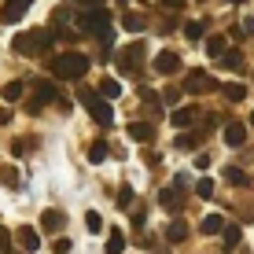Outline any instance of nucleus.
Returning a JSON list of instances; mask_svg holds the SVG:
<instances>
[{"instance_id":"obj_1","label":"nucleus","mask_w":254,"mask_h":254,"mask_svg":"<svg viewBox=\"0 0 254 254\" xmlns=\"http://www.w3.org/2000/svg\"><path fill=\"white\" fill-rule=\"evenodd\" d=\"M56 33L52 30H26V33H15L11 37V52L15 56H41V52L52 48Z\"/></svg>"},{"instance_id":"obj_2","label":"nucleus","mask_w":254,"mask_h":254,"mask_svg":"<svg viewBox=\"0 0 254 254\" xmlns=\"http://www.w3.org/2000/svg\"><path fill=\"white\" fill-rule=\"evenodd\" d=\"M85 70H89V59H85L81 52H59V56L52 59V74H56L59 81H81Z\"/></svg>"},{"instance_id":"obj_3","label":"nucleus","mask_w":254,"mask_h":254,"mask_svg":"<svg viewBox=\"0 0 254 254\" xmlns=\"http://www.w3.org/2000/svg\"><path fill=\"white\" fill-rule=\"evenodd\" d=\"M77 26H81V33H92V37H100V41H115V30H111V15L103 11V7H89V11H81Z\"/></svg>"},{"instance_id":"obj_4","label":"nucleus","mask_w":254,"mask_h":254,"mask_svg":"<svg viewBox=\"0 0 254 254\" xmlns=\"http://www.w3.org/2000/svg\"><path fill=\"white\" fill-rule=\"evenodd\" d=\"M77 100L89 107V115L100 122V126H111V122H115V111H111V103L103 100V96H96L92 89H77Z\"/></svg>"},{"instance_id":"obj_5","label":"nucleus","mask_w":254,"mask_h":254,"mask_svg":"<svg viewBox=\"0 0 254 254\" xmlns=\"http://www.w3.org/2000/svg\"><path fill=\"white\" fill-rule=\"evenodd\" d=\"M140 66H144V45L133 41V45H126L118 52V70H122V74H136Z\"/></svg>"},{"instance_id":"obj_6","label":"nucleus","mask_w":254,"mask_h":254,"mask_svg":"<svg viewBox=\"0 0 254 254\" xmlns=\"http://www.w3.org/2000/svg\"><path fill=\"white\" fill-rule=\"evenodd\" d=\"M56 96L59 92H56V85H52V81H37V85H33V96L26 100V115H41V107L52 103Z\"/></svg>"},{"instance_id":"obj_7","label":"nucleus","mask_w":254,"mask_h":254,"mask_svg":"<svg viewBox=\"0 0 254 254\" xmlns=\"http://www.w3.org/2000/svg\"><path fill=\"white\" fill-rule=\"evenodd\" d=\"M217 81L206 74V70H188V81H185V92H214Z\"/></svg>"},{"instance_id":"obj_8","label":"nucleus","mask_w":254,"mask_h":254,"mask_svg":"<svg viewBox=\"0 0 254 254\" xmlns=\"http://www.w3.org/2000/svg\"><path fill=\"white\" fill-rule=\"evenodd\" d=\"M33 0H4V7H0V22H22V15L30 11Z\"/></svg>"},{"instance_id":"obj_9","label":"nucleus","mask_w":254,"mask_h":254,"mask_svg":"<svg viewBox=\"0 0 254 254\" xmlns=\"http://www.w3.org/2000/svg\"><path fill=\"white\" fill-rule=\"evenodd\" d=\"M221 136H225V144L229 147H243V140H247V126L243 122H225V129H221Z\"/></svg>"},{"instance_id":"obj_10","label":"nucleus","mask_w":254,"mask_h":254,"mask_svg":"<svg viewBox=\"0 0 254 254\" xmlns=\"http://www.w3.org/2000/svg\"><path fill=\"white\" fill-rule=\"evenodd\" d=\"M155 70H159L162 77L177 74V70H181V56H177V52H159V56H155Z\"/></svg>"},{"instance_id":"obj_11","label":"nucleus","mask_w":254,"mask_h":254,"mask_svg":"<svg viewBox=\"0 0 254 254\" xmlns=\"http://www.w3.org/2000/svg\"><path fill=\"white\" fill-rule=\"evenodd\" d=\"M63 225H66V214H63V210H45V214H41V229L52 232V236L63 229Z\"/></svg>"},{"instance_id":"obj_12","label":"nucleus","mask_w":254,"mask_h":254,"mask_svg":"<svg viewBox=\"0 0 254 254\" xmlns=\"http://www.w3.org/2000/svg\"><path fill=\"white\" fill-rule=\"evenodd\" d=\"M181 203H185V199L177 195V188H162V191H159V206L166 210V214H177Z\"/></svg>"},{"instance_id":"obj_13","label":"nucleus","mask_w":254,"mask_h":254,"mask_svg":"<svg viewBox=\"0 0 254 254\" xmlns=\"http://www.w3.org/2000/svg\"><path fill=\"white\" fill-rule=\"evenodd\" d=\"M15 240H19V247H22L26 254H33V251H37V247H41V236H37V232H33V229H30V225H22V229H19V236H15Z\"/></svg>"},{"instance_id":"obj_14","label":"nucleus","mask_w":254,"mask_h":254,"mask_svg":"<svg viewBox=\"0 0 254 254\" xmlns=\"http://www.w3.org/2000/svg\"><path fill=\"white\" fill-rule=\"evenodd\" d=\"M151 136H155V126H147V122H133V126H129V140H140V144H147Z\"/></svg>"},{"instance_id":"obj_15","label":"nucleus","mask_w":254,"mask_h":254,"mask_svg":"<svg viewBox=\"0 0 254 254\" xmlns=\"http://www.w3.org/2000/svg\"><path fill=\"white\" fill-rule=\"evenodd\" d=\"M191 122H195V107H181L170 115V126H177V129H188Z\"/></svg>"},{"instance_id":"obj_16","label":"nucleus","mask_w":254,"mask_h":254,"mask_svg":"<svg viewBox=\"0 0 254 254\" xmlns=\"http://www.w3.org/2000/svg\"><path fill=\"white\" fill-rule=\"evenodd\" d=\"M0 96H4L7 103H15V100H22L26 96V81H7L4 89H0Z\"/></svg>"},{"instance_id":"obj_17","label":"nucleus","mask_w":254,"mask_h":254,"mask_svg":"<svg viewBox=\"0 0 254 254\" xmlns=\"http://www.w3.org/2000/svg\"><path fill=\"white\" fill-rule=\"evenodd\" d=\"M166 240H170V243H185V240H188V225H185V221H170Z\"/></svg>"},{"instance_id":"obj_18","label":"nucleus","mask_w":254,"mask_h":254,"mask_svg":"<svg viewBox=\"0 0 254 254\" xmlns=\"http://www.w3.org/2000/svg\"><path fill=\"white\" fill-rule=\"evenodd\" d=\"M221 229H225V221H221V217H217V214L203 217V225H199V232H203V236H217Z\"/></svg>"},{"instance_id":"obj_19","label":"nucleus","mask_w":254,"mask_h":254,"mask_svg":"<svg viewBox=\"0 0 254 254\" xmlns=\"http://www.w3.org/2000/svg\"><path fill=\"white\" fill-rule=\"evenodd\" d=\"M122 251H126V236L118 229H111V240H107V247H103V254H122Z\"/></svg>"},{"instance_id":"obj_20","label":"nucleus","mask_w":254,"mask_h":254,"mask_svg":"<svg viewBox=\"0 0 254 254\" xmlns=\"http://www.w3.org/2000/svg\"><path fill=\"white\" fill-rule=\"evenodd\" d=\"M225 181H229V185H240V188H247V185H251V177L240 170V166H229V170H225Z\"/></svg>"},{"instance_id":"obj_21","label":"nucleus","mask_w":254,"mask_h":254,"mask_svg":"<svg viewBox=\"0 0 254 254\" xmlns=\"http://www.w3.org/2000/svg\"><path fill=\"white\" fill-rule=\"evenodd\" d=\"M107 151H111V147H107V140H96V144L89 147V162H92V166H100L103 159H107Z\"/></svg>"},{"instance_id":"obj_22","label":"nucleus","mask_w":254,"mask_h":254,"mask_svg":"<svg viewBox=\"0 0 254 254\" xmlns=\"http://www.w3.org/2000/svg\"><path fill=\"white\" fill-rule=\"evenodd\" d=\"M0 185H7V188H19V173H15V166H0Z\"/></svg>"},{"instance_id":"obj_23","label":"nucleus","mask_w":254,"mask_h":254,"mask_svg":"<svg viewBox=\"0 0 254 254\" xmlns=\"http://www.w3.org/2000/svg\"><path fill=\"white\" fill-rule=\"evenodd\" d=\"M122 26H126V30H129V33H140V30H144V15H136V11H129V15H126V19H122Z\"/></svg>"},{"instance_id":"obj_24","label":"nucleus","mask_w":254,"mask_h":254,"mask_svg":"<svg viewBox=\"0 0 254 254\" xmlns=\"http://www.w3.org/2000/svg\"><path fill=\"white\" fill-rule=\"evenodd\" d=\"M100 96H107V100H118V96H122V85L107 77V81H100Z\"/></svg>"},{"instance_id":"obj_25","label":"nucleus","mask_w":254,"mask_h":254,"mask_svg":"<svg viewBox=\"0 0 254 254\" xmlns=\"http://www.w3.org/2000/svg\"><path fill=\"white\" fill-rule=\"evenodd\" d=\"M199 140H203L199 133H181L177 136V147H181V151H191V147H199Z\"/></svg>"},{"instance_id":"obj_26","label":"nucleus","mask_w":254,"mask_h":254,"mask_svg":"<svg viewBox=\"0 0 254 254\" xmlns=\"http://www.w3.org/2000/svg\"><path fill=\"white\" fill-rule=\"evenodd\" d=\"M221 240H225V247H240V240H243V232L240 229H236V225H229V229H225V236H221Z\"/></svg>"},{"instance_id":"obj_27","label":"nucleus","mask_w":254,"mask_h":254,"mask_svg":"<svg viewBox=\"0 0 254 254\" xmlns=\"http://www.w3.org/2000/svg\"><path fill=\"white\" fill-rule=\"evenodd\" d=\"M185 37H188V41L206 37V22H188V26H185Z\"/></svg>"},{"instance_id":"obj_28","label":"nucleus","mask_w":254,"mask_h":254,"mask_svg":"<svg viewBox=\"0 0 254 254\" xmlns=\"http://www.w3.org/2000/svg\"><path fill=\"white\" fill-rule=\"evenodd\" d=\"M221 92H225V100H232V103H240L243 96H247V89H243V85H225Z\"/></svg>"},{"instance_id":"obj_29","label":"nucleus","mask_w":254,"mask_h":254,"mask_svg":"<svg viewBox=\"0 0 254 254\" xmlns=\"http://www.w3.org/2000/svg\"><path fill=\"white\" fill-rule=\"evenodd\" d=\"M118 206H122V210L133 206V188H129V185H122V188H118Z\"/></svg>"},{"instance_id":"obj_30","label":"nucleus","mask_w":254,"mask_h":254,"mask_svg":"<svg viewBox=\"0 0 254 254\" xmlns=\"http://www.w3.org/2000/svg\"><path fill=\"white\" fill-rule=\"evenodd\" d=\"M195 195H199V199H210V195H214V181H206V177L195 181Z\"/></svg>"},{"instance_id":"obj_31","label":"nucleus","mask_w":254,"mask_h":254,"mask_svg":"<svg viewBox=\"0 0 254 254\" xmlns=\"http://www.w3.org/2000/svg\"><path fill=\"white\" fill-rule=\"evenodd\" d=\"M217 59H221V66H229V70H240V66H243V56H240V52H232V56H217Z\"/></svg>"},{"instance_id":"obj_32","label":"nucleus","mask_w":254,"mask_h":254,"mask_svg":"<svg viewBox=\"0 0 254 254\" xmlns=\"http://www.w3.org/2000/svg\"><path fill=\"white\" fill-rule=\"evenodd\" d=\"M206 52H210V56H221V52H225V37H217V33H214V37L206 41Z\"/></svg>"},{"instance_id":"obj_33","label":"nucleus","mask_w":254,"mask_h":254,"mask_svg":"<svg viewBox=\"0 0 254 254\" xmlns=\"http://www.w3.org/2000/svg\"><path fill=\"white\" fill-rule=\"evenodd\" d=\"M85 225H89V232H100L103 229V217L96 214V210H89V214H85Z\"/></svg>"},{"instance_id":"obj_34","label":"nucleus","mask_w":254,"mask_h":254,"mask_svg":"<svg viewBox=\"0 0 254 254\" xmlns=\"http://www.w3.org/2000/svg\"><path fill=\"white\" fill-rule=\"evenodd\" d=\"M30 147H33V136H19V140L11 144V151H15V155H26Z\"/></svg>"},{"instance_id":"obj_35","label":"nucleus","mask_w":254,"mask_h":254,"mask_svg":"<svg viewBox=\"0 0 254 254\" xmlns=\"http://www.w3.org/2000/svg\"><path fill=\"white\" fill-rule=\"evenodd\" d=\"M162 100H166V103H177V100H181V89H173V85H166Z\"/></svg>"},{"instance_id":"obj_36","label":"nucleus","mask_w":254,"mask_h":254,"mask_svg":"<svg viewBox=\"0 0 254 254\" xmlns=\"http://www.w3.org/2000/svg\"><path fill=\"white\" fill-rule=\"evenodd\" d=\"M52 251H56V254H66V251H70V240H63V236H59V240L52 243Z\"/></svg>"},{"instance_id":"obj_37","label":"nucleus","mask_w":254,"mask_h":254,"mask_svg":"<svg viewBox=\"0 0 254 254\" xmlns=\"http://www.w3.org/2000/svg\"><path fill=\"white\" fill-rule=\"evenodd\" d=\"M185 4H188V0H162V7H166V11H181Z\"/></svg>"},{"instance_id":"obj_38","label":"nucleus","mask_w":254,"mask_h":254,"mask_svg":"<svg viewBox=\"0 0 254 254\" xmlns=\"http://www.w3.org/2000/svg\"><path fill=\"white\" fill-rule=\"evenodd\" d=\"M7 243H11V236H7V229H0V254L7 251Z\"/></svg>"},{"instance_id":"obj_39","label":"nucleus","mask_w":254,"mask_h":254,"mask_svg":"<svg viewBox=\"0 0 254 254\" xmlns=\"http://www.w3.org/2000/svg\"><path fill=\"white\" fill-rule=\"evenodd\" d=\"M251 126H254V111H251Z\"/></svg>"},{"instance_id":"obj_40","label":"nucleus","mask_w":254,"mask_h":254,"mask_svg":"<svg viewBox=\"0 0 254 254\" xmlns=\"http://www.w3.org/2000/svg\"><path fill=\"white\" fill-rule=\"evenodd\" d=\"M77 4H89V0H77Z\"/></svg>"},{"instance_id":"obj_41","label":"nucleus","mask_w":254,"mask_h":254,"mask_svg":"<svg viewBox=\"0 0 254 254\" xmlns=\"http://www.w3.org/2000/svg\"><path fill=\"white\" fill-rule=\"evenodd\" d=\"M232 4H243V0H232Z\"/></svg>"},{"instance_id":"obj_42","label":"nucleus","mask_w":254,"mask_h":254,"mask_svg":"<svg viewBox=\"0 0 254 254\" xmlns=\"http://www.w3.org/2000/svg\"><path fill=\"white\" fill-rule=\"evenodd\" d=\"M118 4H129V0H118Z\"/></svg>"},{"instance_id":"obj_43","label":"nucleus","mask_w":254,"mask_h":254,"mask_svg":"<svg viewBox=\"0 0 254 254\" xmlns=\"http://www.w3.org/2000/svg\"><path fill=\"white\" fill-rule=\"evenodd\" d=\"M66 254H70V251H66Z\"/></svg>"}]
</instances>
